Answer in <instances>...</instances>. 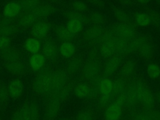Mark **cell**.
Listing matches in <instances>:
<instances>
[{"instance_id":"6da1fadb","label":"cell","mask_w":160,"mask_h":120,"mask_svg":"<svg viewBox=\"0 0 160 120\" xmlns=\"http://www.w3.org/2000/svg\"><path fill=\"white\" fill-rule=\"evenodd\" d=\"M53 72L44 71L36 75L32 83V88L34 93L38 96H49L52 81Z\"/></svg>"},{"instance_id":"7a4b0ae2","label":"cell","mask_w":160,"mask_h":120,"mask_svg":"<svg viewBox=\"0 0 160 120\" xmlns=\"http://www.w3.org/2000/svg\"><path fill=\"white\" fill-rule=\"evenodd\" d=\"M10 120H39V113L34 104L26 103L14 112Z\"/></svg>"},{"instance_id":"3957f363","label":"cell","mask_w":160,"mask_h":120,"mask_svg":"<svg viewBox=\"0 0 160 120\" xmlns=\"http://www.w3.org/2000/svg\"><path fill=\"white\" fill-rule=\"evenodd\" d=\"M112 33L118 39L129 40L136 36L134 28L129 23H119L112 28Z\"/></svg>"},{"instance_id":"277c9868","label":"cell","mask_w":160,"mask_h":120,"mask_svg":"<svg viewBox=\"0 0 160 120\" xmlns=\"http://www.w3.org/2000/svg\"><path fill=\"white\" fill-rule=\"evenodd\" d=\"M122 99L121 97L114 101L106 109L104 118L105 120H119L122 113Z\"/></svg>"},{"instance_id":"5b68a950","label":"cell","mask_w":160,"mask_h":120,"mask_svg":"<svg viewBox=\"0 0 160 120\" xmlns=\"http://www.w3.org/2000/svg\"><path fill=\"white\" fill-rule=\"evenodd\" d=\"M67 81V76L64 72L62 71H58L53 72L51 91L49 97L54 96L61 88L66 84Z\"/></svg>"},{"instance_id":"8992f818","label":"cell","mask_w":160,"mask_h":120,"mask_svg":"<svg viewBox=\"0 0 160 120\" xmlns=\"http://www.w3.org/2000/svg\"><path fill=\"white\" fill-rule=\"evenodd\" d=\"M100 72V66L95 61H89L83 66L82 73L84 76L89 80L96 79Z\"/></svg>"},{"instance_id":"52a82bcc","label":"cell","mask_w":160,"mask_h":120,"mask_svg":"<svg viewBox=\"0 0 160 120\" xmlns=\"http://www.w3.org/2000/svg\"><path fill=\"white\" fill-rule=\"evenodd\" d=\"M46 104V116L48 119L55 118L61 109V101L53 97H49Z\"/></svg>"},{"instance_id":"ba28073f","label":"cell","mask_w":160,"mask_h":120,"mask_svg":"<svg viewBox=\"0 0 160 120\" xmlns=\"http://www.w3.org/2000/svg\"><path fill=\"white\" fill-rule=\"evenodd\" d=\"M132 120H160V111L146 109L133 115Z\"/></svg>"},{"instance_id":"9c48e42d","label":"cell","mask_w":160,"mask_h":120,"mask_svg":"<svg viewBox=\"0 0 160 120\" xmlns=\"http://www.w3.org/2000/svg\"><path fill=\"white\" fill-rule=\"evenodd\" d=\"M49 30V24L44 21H39L34 24L31 28L32 35L38 39L44 38Z\"/></svg>"},{"instance_id":"30bf717a","label":"cell","mask_w":160,"mask_h":120,"mask_svg":"<svg viewBox=\"0 0 160 120\" xmlns=\"http://www.w3.org/2000/svg\"><path fill=\"white\" fill-rule=\"evenodd\" d=\"M103 31L101 26H92L88 28L84 34V37L88 41H96L102 36Z\"/></svg>"},{"instance_id":"8fae6325","label":"cell","mask_w":160,"mask_h":120,"mask_svg":"<svg viewBox=\"0 0 160 120\" xmlns=\"http://www.w3.org/2000/svg\"><path fill=\"white\" fill-rule=\"evenodd\" d=\"M6 66L8 71L15 76H21L26 71L24 64L19 61L8 62L6 63Z\"/></svg>"},{"instance_id":"7c38bea8","label":"cell","mask_w":160,"mask_h":120,"mask_svg":"<svg viewBox=\"0 0 160 120\" xmlns=\"http://www.w3.org/2000/svg\"><path fill=\"white\" fill-rule=\"evenodd\" d=\"M21 56V52L18 49L14 48L5 49H3L1 52L2 58L5 59L7 62L19 61Z\"/></svg>"},{"instance_id":"4fadbf2b","label":"cell","mask_w":160,"mask_h":120,"mask_svg":"<svg viewBox=\"0 0 160 120\" xmlns=\"http://www.w3.org/2000/svg\"><path fill=\"white\" fill-rule=\"evenodd\" d=\"M120 64V59L118 57H111L104 64V72L107 76L113 74L118 68Z\"/></svg>"},{"instance_id":"5bb4252c","label":"cell","mask_w":160,"mask_h":120,"mask_svg":"<svg viewBox=\"0 0 160 120\" xmlns=\"http://www.w3.org/2000/svg\"><path fill=\"white\" fill-rule=\"evenodd\" d=\"M113 82L109 79L105 78L102 79L99 83L98 89L101 95H108L112 93Z\"/></svg>"},{"instance_id":"9a60e30c","label":"cell","mask_w":160,"mask_h":120,"mask_svg":"<svg viewBox=\"0 0 160 120\" xmlns=\"http://www.w3.org/2000/svg\"><path fill=\"white\" fill-rule=\"evenodd\" d=\"M10 96L12 98L19 97L23 91V84L22 82L18 79H15L11 81L9 86Z\"/></svg>"},{"instance_id":"2e32d148","label":"cell","mask_w":160,"mask_h":120,"mask_svg":"<svg viewBox=\"0 0 160 120\" xmlns=\"http://www.w3.org/2000/svg\"><path fill=\"white\" fill-rule=\"evenodd\" d=\"M136 23L141 27H146L152 23L151 16L149 14L144 12H139L134 15Z\"/></svg>"},{"instance_id":"e0dca14e","label":"cell","mask_w":160,"mask_h":120,"mask_svg":"<svg viewBox=\"0 0 160 120\" xmlns=\"http://www.w3.org/2000/svg\"><path fill=\"white\" fill-rule=\"evenodd\" d=\"M88 20L92 26H101L106 22L104 15L99 11L91 12L88 17Z\"/></svg>"},{"instance_id":"ac0fdd59","label":"cell","mask_w":160,"mask_h":120,"mask_svg":"<svg viewBox=\"0 0 160 120\" xmlns=\"http://www.w3.org/2000/svg\"><path fill=\"white\" fill-rule=\"evenodd\" d=\"M37 18H45L52 14L53 8L51 6L48 4L38 5L35 9L32 10Z\"/></svg>"},{"instance_id":"d6986e66","label":"cell","mask_w":160,"mask_h":120,"mask_svg":"<svg viewBox=\"0 0 160 120\" xmlns=\"http://www.w3.org/2000/svg\"><path fill=\"white\" fill-rule=\"evenodd\" d=\"M37 18V16L32 12V11H26L25 13L21 15V18H19V23L22 27H27L33 24Z\"/></svg>"},{"instance_id":"ffe728a7","label":"cell","mask_w":160,"mask_h":120,"mask_svg":"<svg viewBox=\"0 0 160 120\" xmlns=\"http://www.w3.org/2000/svg\"><path fill=\"white\" fill-rule=\"evenodd\" d=\"M8 19H4L0 22V36L9 37L15 33L16 28L9 24Z\"/></svg>"},{"instance_id":"44dd1931","label":"cell","mask_w":160,"mask_h":120,"mask_svg":"<svg viewBox=\"0 0 160 120\" xmlns=\"http://www.w3.org/2000/svg\"><path fill=\"white\" fill-rule=\"evenodd\" d=\"M75 95L79 98H85L90 95L91 92V89L90 87L83 83L77 84L74 89Z\"/></svg>"},{"instance_id":"7402d4cb","label":"cell","mask_w":160,"mask_h":120,"mask_svg":"<svg viewBox=\"0 0 160 120\" xmlns=\"http://www.w3.org/2000/svg\"><path fill=\"white\" fill-rule=\"evenodd\" d=\"M56 34L58 37L66 42H69L71 39L74 38V34H72L66 26H61L58 28L56 29Z\"/></svg>"},{"instance_id":"603a6c76","label":"cell","mask_w":160,"mask_h":120,"mask_svg":"<svg viewBox=\"0 0 160 120\" xmlns=\"http://www.w3.org/2000/svg\"><path fill=\"white\" fill-rule=\"evenodd\" d=\"M76 48L74 45L70 42H64L60 48L61 54L64 58H70L75 52Z\"/></svg>"},{"instance_id":"cb8c5ba5","label":"cell","mask_w":160,"mask_h":120,"mask_svg":"<svg viewBox=\"0 0 160 120\" xmlns=\"http://www.w3.org/2000/svg\"><path fill=\"white\" fill-rule=\"evenodd\" d=\"M21 5L17 2H10L8 4L4 9V13L6 16L13 17L16 16L20 11Z\"/></svg>"},{"instance_id":"d4e9b609","label":"cell","mask_w":160,"mask_h":120,"mask_svg":"<svg viewBox=\"0 0 160 120\" xmlns=\"http://www.w3.org/2000/svg\"><path fill=\"white\" fill-rule=\"evenodd\" d=\"M43 54L49 58H54L57 52V48L56 44L51 41L46 42L42 48Z\"/></svg>"},{"instance_id":"484cf974","label":"cell","mask_w":160,"mask_h":120,"mask_svg":"<svg viewBox=\"0 0 160 120\" xmlns=\"http://www.w3.org/2000/svg\"><path fill=\"white\" fill-rule=\"evenodd\" d=\"M29 62L31 66L34 69H38L44 66L45 63V58L42 54H35L31 56Z\"/></svg>"},{"instance_id":"4316f807","label":"cell","mask_w":160,"mask_h":120,"mask_svg":"<svg viewBox=\"0 0 160 120\" xmlns=\"http://www.w3.org/2000/svg\"><path fill=\"white\" fill-rule=\"evenodd\" d=\"M136 69V64L132 61H128L124 63L122 69L121 73L122 76L124 78H129L133 74L134 72Z\"/></svg>"},{"instance_id":"83f0119b","label":"cell","mask_w":160,"mask_h":120,"mask_svg":"<svg viewBox=\"0 0 160 120\" xmlns=\"http://www.w3.org/2000/svg\"><path fill=\"white\" fill-rule=\"evenodd\" d=\"M126 88L127 86L124 80H123L122 79H117L113 82L112 94L114 95L121 94L125 92Z\"/></svg>"},{"instance_id":"f1b7e54d","label":"cell","mask_w":160,"mask_h":120,"mask_svg":"<svg viewBox=\"0 0 160 120\" xmlns=\"http://www.w3.org/2000/svg\"><path fill=\"white\" fill-rule=\"evenodd\" d=\"M25 48L28 51L35 54L39 50L40 43L36 39H29L25 42Z\"/></svg>"},{"instance_id":"f546056e","label":"cell","mask_w":160,"mask_h":120,"mask_svg":"<svg viewBox=\"0 0 160 120\" xmlns=\"http://www.w3.org/2000/svg\"><path fill=\"white\" fill-rule=\"evenodd\" d=\"M82 24L83 23L79 20L70 19L69 20L66 27L72 34H75L82 29Z\"/></svg>"},{"instance_id":"4dcf8cb0","label":"cell","mask_w":160,"mask_h":120,"mask_svg":"<svg viewBox=\"0 0 160 120\" xmlns=\"http://www.w3.org/2000/svg\"><path fill=\"white\" fill-rule=\"evenodd\" d=\"M147 74L151 79H157L160 76V68L154 63H151L147 68Z\"/></svg>"},{"instance_id":"1f68e13d","label":"cell","mask_w":160,"mask_h":120,"mask_svg":"<svg viewBox=\"0 0 160 120\" xmlns=\"http://www.w3.org/2000/svg\"><path fill=\"white\" fill-rule=\"evenodd\" d=\"M9 96V88L5 84H0V104H6L8 101Z\"/></svg>"},{"instance_id":"d6a6232c","label":"cell","mask_w":160,"mask_h":120,"mask_svg":"<svg viewBox=\"0 0 160 120\" xmlns=\"http://www.w3.org/2000/svg\"><path fill=\"white\" fill-rule=\"evenodd\" d=\"M81 66V61L78 58H74L71 60L68 66L67 69L69 73L73 74L76 72Z\"/></svg>"},{"instance_id":"836d02e7","label":"cell","mask_w":160,"mask_h":120,"mask_svg":"<svg viewBox=\"0 0 160 120\" xmlns=\"http://www.w3.org/2000/svg\"><path fill=\"white\" fill-rule=\"evenodd\" d=\"M114 94L112 93L108 95H101V97L99 101V106L100 108L104 109L107 108L111 103H112V100L114 98Z\"/></svg>"},{"instance_id":"e575fe53","label":"cell","mask_w":160,"mask_h":120,"mask_svg":"<svg viewBox=\"0 0 160 120\" xmlns=\"http://www.w3.org/2000/svg\"><path fill=\"white\" fill-rule=\"evenodd\" d=\"M114 16L120 23H128L130 19L128 14L124 10L120 9L115 11Z\"/></svg>"},{"instance_id":"d590c367","label":"cell","mask_w":160,"mask_h":120,"mask_svg":"<svg viewBox=\"0 0 160 120\" xmlns=\"http://www.w3.org/2000/svg\"><path fill=\"white\" fill-rule=\"evenodd\" d=\"M70 93V88L69 86L66 84L62 88H61L54 96H52L56 98L61 102L63 100H65L69 96Z\"/></svg>"},{"instance_id":"8d00e7d4","label":"cell","mask_w":160,"mask_h":120,"mask_svg":"<svg viewBox=\"0 0 160 120\" xmlns=\"http://www.w3.org/2000/svg\"><path fill=\"white\" fill-rule=\"evenodd\" d=\"M72 7L74 9V11L79 13H82L83 12H85L88 8L87 4L82 1H75L72 2Z\"/></svg>"},{"instance_id":"74e56055","label":"cell","mask_w":160,"mask_h":120,"mask_svg":"<svg viewBox=\"0 0 160 120\" xmlns=\"http://www.w3.org/2000/svg\"><path fill=\"white\" fill-rule=\"evenodd\" d=\"M68 18L70 19H76V20H79L81 22H82V23L86 21V18L83 16V14L82 13H79L76 11H72L70 13H69L68 14Z\"/></svg>"},{"instance_id":"f35d334b","label":"cell","mask_w":160,"mask_h":120,"mask_svg":"<svg viewBox=\"0 0 160 120\" xmlns=\"http://www.w3.org/2000/svg\"><path fill=\"white\" fill-rule=\"evenodd\" d=\"M39 2L38 1H23L21 2L22 6L28 9H34L37 6H38Z\"/></svg>"},{"instance_id":"ab89813d","label":"cell","mask_w":160,"mask_h":120,"mask_svg":"<svg viewBox=\"0 0 160 120\" xmlns=\"http://www.w3.org/2000/svg\"><path fill=\"white\" fill-rule=\"evenodd\" d=\"M76 120H92V116L89 112L84 111L77 116Z\"/></svg>"},{"instance_id":"60d3db41","label":"cell","mask_w":160,"mask_h":120,"mask_svg":"<svg viewBox=\"0 0 160 120\" xmlns=\"http://www.w3.org/2000/svg\"><path fill=\"white\" fill-rule=\"evenodd\" d=\"M10 39L9 37L0 36V49H5L10 44Z\"/></svg>"},{"instance_id":"b9f144b4","label":"cell","mask_w":160,"mask_h":120,"mask_svg":"<svg viewBox=\"0 0 160 120\" xmlns=\"http://www.w3.org/2000/svg\"><path fill=\"white\" fill-rule=\"evenodd\" d=\"M154 98H155V101H157V102L160 105V89H158L155 94H154Z\"/></svg>"},{"instance_id":"7bdbcfd3","label":"cell","mask_w":160,"mask_h":120,"mask_svg":"<svg viewBox=\"0 0 160 120\" xmlns=\"http://www.w3.org/2000/svg\"><path fill=\"white\" fill-rule=\"evenodd\" d=\"M1 70V64H0V71Z\"/></svg>"},{"instance_id":"ee69618b","label":"cell","mask_w":160,"mask_h":120,"mask_svg":"<svg viewBox=\"0 0 160 120\" xmlns=\"http://www.w3.org/2000/svg\"><path fill=\"white\" fill-rule=\"evenodd\" d=\"M0 120H1V119H0Z\"/></svg>"}]
</instances>
